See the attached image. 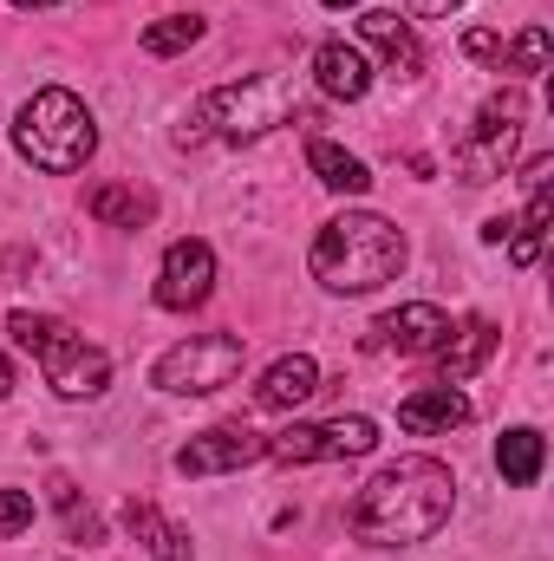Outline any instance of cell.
Instances as JSON below:
<instances>
[{"instance_id": "6da1fadb", "label": "cell", "mask_w": 554, "mask_h": 561, "mask_svg": "<svg viewBox=\"0 0 554 561\" xmlns=\"http://www.w3.org/2000/svg\"><path fill=\"white\" fill-rule=\"evenodd\" d=\"M450 510H457L450 463H437V457H399V463H385L359 490L353 536L372 542V549H417V542H430L450 523Z\"/></svg>"}, {"instance_id": "7a4b0ae2", "label": "cell", "mask_w": 554, "mask_h": 561, "mask_svg": "<svg viewBox=\"0 0 554 561\" xmlns=\"http://www.w3.org/2000/svg\"><path fill=\"white\" fill-rule=\"evenodd\" d=\"M307 268L333 294H372V287L399 280V268H405V229L372 216V209H346L313 236Z\"/></svg>"}, {"instance_id": "3957f363", "label": "cell", "mask_w": 554, "mask_h": 561, "mask_svg": "<svg viewBox=\"0 0 554 561\" xmlns=\"http://www.w3.org/2000/svg\"><path fill=\"white\" fill-rule=\"evenodd\" d=\"M13 150H20L33 170H46V176H72V170H85L92 150H99V118H92L85 99H72L66 85H46V92H33V99L20 105V118H13Z\"/></svg>"}, {"instance_id": "277c9868", "label": "cell", "mask_w": 554, "mask_h": 561, "mask_svg": "<svg viewBox=\"0 0 554 561\" xmlns=\"http://www.w3.org/2000/svg\"><path fill=\"white\" fill-rule=\"evenodd\" d=\"M293 79L287 72H262V79H235V85H216L209 99H196V112L183 118L176 138L196 144V138H229V144H249V138H268L275 125L293 118Z\"/></svg>"}, {"instance_id": "5b68a950", "label": "cell", "mask_w": 554, "mask_h": 561, "mask_svg": "<svg viewBox=\"0 0 554 561\" xmlns=\"http://www.w3.org/2000/svg\"><path fill=\"white\" fill-rule=\"evenodd\" d=\"M7 333L46 366V386L59 392V399H99L105 386H112V359L99 353V346H85V333H72L66 320H53V313H7Z\"/></svg>"}, {"instance_id": "8992f818", "label": "cell", "mask_w": 554, "mask_h": 561, "mask_svg": "<svg viewBox=\"0 0 554 561\" xmlns=\"http://www.w3.org/2000/svg\"><path fill=\"white\" fill-rule=\"evenodd\" d=\"M242 366H249L242 333H196V340L170 346V353L150 366V386H157V392H176V399H203V392L235 386Z\"/></svg>"}, {"instance_id": "52a82bcc", "label": "cell", "mask_w": 554, "mask_h": 561, "mask_svg": "<svg viewBox=\"0 0 554 561\" xmlns=\"http://www.w3.org/2000/svg\"><path fill=\"white\" fill-rule=\"evenodd\" d=\"M522 92H503V99H489L483 112H476V131L457 144V176L463 183H496L503 170H509V157H516V138H522Z\"/></svg>"}, {"instance_id": "ba28073f", "label": "cell", "mask_w": 554, "mask_h": 561, "mask_svg": "<svg viewBox=\"0 0 554 561\" xmlns=\"http://www.w3.org/2000/svg\"><path fill=\"white\" fill-rule=\"evenodd\" d=\"M379 444L372 419H326V424H287L280 437H268L275 463H339V457H366Z\"/></svg>"}, {"instance_id": "9c48e42d", "label": "cell", "mask_w": 554, "mask_h": 561, "mask_svg": "<svg viewBox=\"0 0 554 561\" xmlns=\"http://www.w3.org/2000/svg\"><path fill=\"white\" fill-rule=\"evenodd\" d=\"M268 457V437L242 431V424H216V431H196L183 450H176V470L183 477H229V470H249Z\"/></svg>"}, {"instance_id": "30bf717a", "label": "cell", "mask_w": 554, "mask_h": 561, "mask_svg": "<svg viewBox=\"0 0 554 561\" xmlns=\"http://www.w3.org/2000/svg\"><path fill=\"white\" fill-rule=\"evenodd\" d=\"M209 287H216V249L209 242H170L163 249V262H157V307L189 313V307L209 300Z\"/></svg>"}, {"instance_id": "8fae6325", "label": "cell", "mask_w": 554, "mask_h": 561, "mask_svg": "<svg viewBox=\"0 0 554 561\" xmlns=\"http://www.w3.org/2000/svg\"><path fill=\"white\" fill-rule=\"evenodd\" d=\"M443 340H450V313L430 307V300H405L399 313H385V320L372 327V346H392V353H405V359L437 353Z\"/></svg>"}, {"instance_id": "7c38bea8", "label": "cell", "mask_w": 554, "mask_h": 561, "mask_svg": "<svg viewBox=\"0 0 554 561\" xmlns=\"http://www.w3.org/2000/svg\"><path fill=\"white\" fill-rule=\"evenodd\" d=\"M313 79H320V92H326V99L359 105V99L372 92V59H366L353 39H326V46L313 53Z\"/></svg>"}, {"instance_id": "4fadbf2b", "label": "cell", "mask_w": 554, "mask_h": 561, "mask_svg": "<svg viewBox=\"0 0 554 561\" xmlns=\"http://www.w3.org/2000/svg\"><path fill=\"white\" fill-rule=\"evenodd\" d=\"M359 33H366V46H379V59H385L399 79H417V72H424V46H417L412 20H399L392 7L359 13Z\"/></svg>"}, {"instance_id": "5bb4252c", "label": "cell", "mask_w": 554, "mask_h": 561, "mask_svg": "<svg viewBox=\"0 0 554 561\" xmlns=\"http://www.w3.org/2000/svg\"><path fill=\"white\" fill-rule=\"evenodd\" d=\"M320 392V366L307 359V353H280L275 366L262 373V386H255V405L262 412H293V405H307Z\"/></svg>"}, {"instance_id": "9a60e30c", "label": "cell", "mask_w": 554, "mask_h": 561, "mask_svg": "<svg viewBox=\"0 0 554 561\" xmlns=\"http://www.w3.org/2000/svg\"><path fill=\"white\" fill-rule=\"evenodd\" d=\"M463 419H470V399H463L457 386H424V392H412V399L399 405V424H405L412 437H443V431H457Z\"/></svg>"}, {"instance_id": "2e32d148", "label": "cell", "mask_w": 554, "mask_h": 561, "mask_svg": "<svg viewBox=\"0 0 554 561\" xmlns=\"http://www.w3.org/2000/svg\"><path fill=\"white\" fill-rule=\"evenodd\" d=\"M437 353H443V386H463V379H476V373L489 366V353H496V327H489V320H463Z\"/></svg>"}, {"instance_id": "e0dca14e", "label": "cell", "mask_w": 554, "mask_h": 561, "mask_svg": "<svg viewBox=\"0 0 554 561\" xmlns=\"http://www.w3.org/2000/svg\"><path fill=\"white\" fill-rule=\"evenodd\" d=\"M542 463H549V444H542V431L516 424V431H503V437H496V470H503V483L529 490V483L542 477Z\"/></svg>"}, {"instance_id": "ac0fdd59", "label": "cell", "mask_w": 554, "mask_h": 561, "mask_svg": "<svg viewBox=\"0 0 554 561\" xmlns=\"http://www.w3.org/2000/svg\"><path fill=\"white\" fill-rule=\"evenodd\" d=\"M307 163H313V176H320L333 196H366V190H372V170H366L353 150H339V144H326V138L307 144Z\"/></svg>"}, {"instance_id": "d6986e66", "label": "cell", "mask_w": 554, "mask_h": 561, "mask_svg": "<svg viewBox=\"0 0 554 561\" xmlns=\"http://www.w3.org/2000/svg\"><path fill=\"white\" fill-rule=\"evenodd\" d=\"M85 209H92L105 229H143V222L157 216V203L143 196L138 183H99V190L85 196Z\"/></svg>"}, {"instance_id": "ffe728a7", "label": "cell", "mask_w": 554, "mask_h": 561, "mask_svg": "<svg viewBox=\"0 0 554 561\" xmlns=\"http://www.w3.org/2000/svg\"><path fill=\"white\" fill-rule=\"evenodd\" d=\"M125 529H131V536H138V542H143L157 561H196L189 536H183L170 516H157L150 503H125Z\"/></svg>"}, {"instance_id": "44dd1931", "label": "cell", "mask_w": 554, "mask_h": 561, "mask_svg": "<svg viewBox=\"0 0 554 561\" xmlns=\"http://www.w3.org/2000/svg\"><path fill=\"white\" fill-rule=\"evenodd\" d=\"M196 39H203V20H196V13H163V20L143 26V53H150V59H176V53H189Z\"/></svg>"}, {"instance_id": "7402d4cb", "label": "cell", "mask_w": 554, "mask_h": 561, "mask_svg": "<svg viewBox=\"0 0 554 561\" xmlns=\"http://www.w3.org/2000/svg\"><path fill=\"white\" fill-rule=\"evenodd\" d=\"M549 53H554L549 26H522L516 46H503V66H509V72H549Z\"/></svg>"}, {"instance_id": "603a6c76", "label": "cell", "mask_w": 554, "mask_h": 561, "mask_svg": "<svg viewBox=\"0 0 554 561\" xmlns=\"http://www.w3.org/2000/svg\"><path fill=\"white\" fill-rule=\"evenodd\" d=\"M53 503L66 510V529H72L79 542H99V536H105V529H99V516H92V510H79V490H72L66 477H53Z\"/></svg>"}, {"instance_id": "cb8c5ba5", "label": "cell", "mask_w": 554, "mask_h": 561, "mask_svg": "<svg viewBox=\"0 0 554 561\" xmlns=\"http://www.w3.org/2000/svg\"><path fill=\"white\" fill-rule=\"evenodd\" d=\"M20 529H33V496L26 490H0V542L20 536Z\"/></svg>"}, {"instance_id": "d4e9b609", "label": "cell", "mask_w": 554, "mask_h": 561, "mask_svg": "<svg viewBox=\"0 0 554 561\" xmlns=\"http://www.w3.org/2000/svg\"><path fill=\"white\" fill-rule=\"evenodd\" d=\"M463 59H476V66H503V39H496L489 26H470V33H463Z\"/></svg>"}, {"instance_id": "484cf974", "label": "cell", "mask_w": 554, "mask_h": 561, "mask_svg": "<svg viewBox=\"0 0 554 561\" xmlns=\"http://www.w3.org/2000/svg\"><path fill=\"white\" fill-rule=\"evenodd\" d=\"M463 0H405V13H417V20H450Z\"/></svg>"}, {"instance_id": "4316f807", "label": "cell", "mask_w": 554, "mask_h": 561, "mask_svg": "<svg viewBox=\"0 0 554 561\" xmlns=\"http://www.w3.org/2000/svg\"><path fill=\"white\" fill-rule=\"evenodd\" d=\"M509 229H516L509 216H489V222H483V242H509Z\"/></svg>"}, {"instance_id": "83f0119b", "label": "cell", "mask_w": 554, "mask_h": 561, "mask_svg": "<svg viewBox=\"0 0 554 561\" xmlns=\"http://www.w3.org/2000/svg\"><path fill=\"white\" fill-rule=\"evenodd\" d=\"M7 392H13V359L0 353V399H7Z\"/></svg>"}, {"instance_id": "f1b7e54d", "label": "cell", "mask_w": 554, "mask_h": 561, "mask_svg": "<svg viewBox=\"0 0 554 561\" xmlns=\"http://www.w3.org/2000/svg\"><path fill=\"white\" fill-rule=\"evenodd\" d=\"M320 7H333V13H346V7H359V0H320Z\"/></svg>"}, {"instance_id": "f546056e", "label": "cell", "mask_w": 554, "mask_h": 561, "mask_svg": "<svg viewBox=\"0 0 554 561\" xmlns=\"http://www.w3.org/2000/svg\"><path fill=\"white\" fill-rule=\"evenodd\" d=\"M13 7H59V0H13Z\"/></svg>"}]
</instances>
